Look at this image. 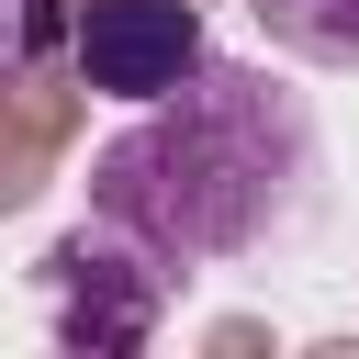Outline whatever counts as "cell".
I'll list each match as a JSON object with an SVG mask.
<instances>
[{"instance_id":"cell-1","label":"cell","mask_w":359,"mask_h":359,"mask_svg":"<svg viewBox=\"0 0 359 359\" xmlns=\"http://www.w3.org/2000/svg\"><path fill=\"white\" fill-rule=\"evenodd\" d=\"M314 180H325L314 101L247 56H202L180 90L135 101V123L90 157V213L191 280L280 247L314 213Z\"/></svg>"},{"instance_id":"cell-2","label":"cell","mask_w":359,"mask_h":359,"mask_svg":"<svg viewBox=\"0 0 359 359\" xmlns=\"http://www.w3.org/2000/svg\"><path fill=\"white\" fill-rule=\"evenodd\" d=\"M168 292H180V269L146 258V247H135L123 224H101V213L45 258V303H56V337H67V348H146L157 314H168Z\"/></svg>"},{"instance_id":"cell-3","label":"cell","mask_w":359,"mask_h":359,"mask_svg":"<svg viewBox=\"0 0 359 359\" xmlns=\"http://www.w3.org/2000/svg\"><path fill=\"white\" fill-rule=\"evenodd\" d=\"M67 56H79L90 90L157 101V90H180V79L213 56V34H202L191 0H79V11H67Z\"/></svg>"},{"instance_id":"cell-4","label":"cell","mask_w":359,"mask_h":359,"mask_svg":"<svg viewBox=\"0 0 359 359\" xmlns=\"http://www.w3.org/2000/svg\"><path fill=\"white\" fill-rule=\"evenodd\" d=\"M258 34L303 67H359V0H247Z\"/></svg>"},{"instance_id":"cell-5","label":"cell","mask_w":359,"mask_h":359,"mask_svg":"<svg viewBox=\"0 0 359 359\" xmlns=\"http://www.w3.org/2000/svg\"><path fill=\"white\" fill-rule=\"evenodd\" d=\"M67 45V0H0V79H34Z\"/></svg>"}]
</instances>
